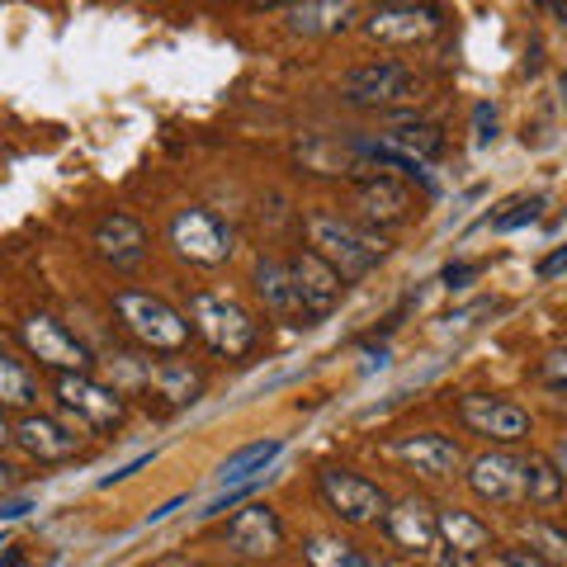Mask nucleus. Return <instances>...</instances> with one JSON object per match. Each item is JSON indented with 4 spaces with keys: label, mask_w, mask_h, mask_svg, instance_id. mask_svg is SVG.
Listing matches in <instances>:
<instances>
[{
    "label": "nucleus",
    "mask_w": 567,
    "mask_h": 567,
    "mask_svg": "<svg viewBox=\"0 0 567 567\" xmlns=\"http://www.w3.org/2000/svg\"><path fill=\"white\" fill-rule=\"evenodd\" d=\"M393 454L406 468H416L421 477H454L458 464H464V454H458L450 435H406L393 445Z\"/></svg>",
    "instance_id": "6ab92c4d"
},
{
    "label": "nucleus",
    "mask_w": 567,
    "mask_h": 567,
    "mask_svg": "<svg viewBox=\"0 0 567 567\" xmlns=\"http://www.w3.org/2000/svg\"><path fill=\"white\" fill-rule=\"evenodd\" d=\"M440 10L435 6H388V10H374L364 20V33L374 43H388V48H412V43H425L440 33Z\"/></svg>",
    "instance_id": "2eb2a0df"
},
{
    "label": "nucleus",
    "mask_w": 567,
    "mask_h": 567,
    "mask_svg": "<svg viewBox=\"0 0 567 567\" xmlns=\"http://www.w3.org/2000/svg\"><path fill=\"white\" fill-rule=\"evenodd\" d=\"M147 464H152V454H137L133 464H123V468H118L114 477H100V487H114V483H123V477H133L137 468H147Z\"/></svg>",
    "instance_id": "e433bc0d"
},
{
    "label": "nucleus",
    "mask_w": 567,
    "mask_h": 567,
    "mask_svg": "<svg viewBox=\"0 0 567 567\" xmlns=\"http://www.w3.org/2000/svg\"><path fill=\"white\" fill-rule=\"evenodd\" d=\"M383 147H393V152H402V156H412V162H440L445 156V128L440 123H398L393 133L383 137Z\"/></svg>",
    "instance_id": "5701e85b"
},
{
    "label": "nucleus",
    "mask_w": 567,
    "mask_h": 567,
    "mask_svg": "<svg viewBox=\"0 0 567 567\" xmlns=\"http://www.w3.org/2000/svg\"><path fill=\"white\" fill-rule=\"evenodd\" d=\"M458 421H464V431L492 440V445H516V440L529 435V412L525 406L506 402V398H487V393L458 398Z\"/></svg>",
    "instance_id": "9b49d317"
},
{
    "label": "nucleus",
    "mask_w": 567,
    "mask_h": 567,
    "mask_svg": "<svg viewBox=\"0 0 567 567\" xmlns=\"http://www.w3.org/2000/svg\"><path fill=\"white\" fill-rule=\"evenodd\" d=\"M33 511V496H14V502H0V525H10V520H20Z\"/></svg>",
    "instance_id": "c9c22d12"
},
{
    "label": "nucleus",
    "mask_w": 567,
    "mask_h": 567,
    "mask_svg": "<svg viewBox=\"0 0 567 567\" xmlns=\"http://www.w3.org/2000/svg\"><path fill=\"white\" fill-rule=\"evenodd\" d=\"M544 208H548L544 194H525V199H516L506 213H496V218H492V233H520V227H529V223L544 218Z\"/></svg>",
    "instance_id": "c85d7f7f"
},
{
    "label": "nucleus",
    "mask_w": 567,
    "mask_h": 567,
    "mask_svg": "<svg viewBox=\"0 0 567 567\" xmlns=\"http://www.w3.org/2000/svg\"><path fill=\"white\" fill-rule=\"evenodd\" d=\"M341 100L354 110H398L421 100V76L402 62H364L341 76Z\"/></svg>",
    "instance_id": "20e7f679"
},
{
    "label": "nucleus",
    "mask_w": 567,
    "mask_h": 567,
    "mask_svg": "<svg viewBox=\"0 0 567 567\" xmlns=\"http://www.w3.org/2000/svg\"><path fill=\"white\" fill-rule=\"evenodd\" d=\"M473 118H477V137L473 142H477V147H487V142L496 137V110H492V104H477Z\"/></svg>",
    "instance_id": "473e14b6"
},
{
    "label": "nucleus",
    "mask_w": 567,
    "mask_h": 567,
    "mask_svg": "<svg viewBox=\"0 0 567 567\" xmlns=\"http://www.w3.org/2000/svg\"><path fill=\"white\" fill-rule=\"evenodd\" d=\"M152 567H208V563H199V558H185V554H171V558H156Z\"/></svg>",
    "instance_id": "ea45409f"
},
{
    "label": "nucleus",
    "mask_w": 567,
    "mask_h": 567,
    "mask_svg": "<svg viewBox=\"0 0 567 567\" xmlns=\"http://www.w3.org/2000/svg\"><path fill=\"white\" fill-rule=\"evenodd\" d=\"M10 431H14V425L6 421V412H0V445H6V440H10Z\"/></svg>",
    "instance_id": "de8ad7c7"
},
{
    "label": "nucleus",
    "mask_w": 567,
    "mask_h": 567,
    "mask_svg": "<svg viewBox=\"0 0 567 567\" xmlns=\"http://www.w3.org/2000/svg\"><path fill=\"white\" fill-rule=\"evenodd\" d=\"M171 246L189 265H223L233 256V227L213 208H181L171 218Z\"/></svg>",
    "instance_id": "6e6552de"
},
{
    "label": "nucleus",
    "mask_w": 567,
    "mask_h": 567,
    "mask_svg": "<svg viewBox=\"0 0 567 567\" xmlns=\"http://www.w3.org/2000/svg\"><path fill=\"white\" fill-rule=\"evenodd\" d=\"M539 374H544V383L554 388V393H567V350H554V354H548Z\"/></svg>",
    "instance_id": "2f4dec72"
},
{
    "label": "nucleus",
    "mask_w": 567,
    "mask_h": 567,
    "mask_svg": "<svg viewBox=\"0 0 567 567\" xmlns=\"http://www.w3.org/2000/svg\"><path fill=\"white\" fill-rule=\"evenodd\" d=\"M364 567H393V563H379V558H364Z\"/></svg>",
    "instance_id": "8fccbe9b"
},
{
    "label": "nucleus",
    "mask_w": 567,
    "mask_h": 567,
    "mask_svg": "<svg viewBox=\"0 0 567 567\" xmlns=\"http://www.w3.org/2000/svg\"><path fill=\"white\" fill-rule=\"evenodd\" d=\"M0 567H33V563L24 558V548H6V554H0Z\"/></svg>",
    "instance_id": "79ce46f5"
},
{
    "label": "nucleus",
    "mask_w": 567,
    "mask_h": 567,
    "mask_svg": "<svg viewBox=\"0 0 567 567\" xmlns=\"http://www.w3.org/2000/svg\"><path fill=\"white\" fill-rule=\"evenodd\" d=\"M421 567H464V558H454V554H435V558H425Z\"/></svg>",
    "instance_id": "37998d69"
},
{
    "label": "nucleus",
    "mask_w": 567,
    "mask_h": 567,
    "mask_svg": "<svg viewBox=\"0 0 567 567\" xmlns=\"http://www.w3.org/2000/svg\"><path fill=\"white\" fill-rule=\"evenodd\" d=\"M544 6H548V10H554V14H558V20L567 24V0H544Z\"/></svg>",
    "instance_id": "a18cd8bd"
},
{
    "label": "nucleus",
    "mask_w": 567,
    "mask_h": 567,
    "mask_svg": "<svg viewBox=\"0 0 567 567\" xmlns=\"http://www.w3.org/2000/svg\"><path fill=\"white\" fill-rule=\"evenodd\" d=\"M289 275H293V289H298V303H303L308 322L336 312V303H341V293H346V279L336 275L322 256H312V251L293 256L289 260Z\"/></svg>",
    "instance_id": "dca6fc26"
},
{
    "label": "nucleus",
    "mask_w": 567,
    "mask_h": 567,
    "mask_svg": "<svg viewBox=\"0 0 567 567\" xmlns=\"http://www.w3.org/2000/svg\"><path fill=\"white\" fill-rule=\"evenodd\" d=\"M303 233H308V251L322 256L346 284H360L388 256V241L379 233H364V227L336 218V213H312L303 223Z\"/></svg>",
    "instance_id": "f257e3e1"
},
{
    "label": "nucleus",
    "mask_w": 567,
    "mask_h": 567,
    "mask_svg": "<svg viewBox=\"0 0 567 567\" xmlns=\"http://www.w3.org/2000/svg\"><path fill=\"white\" fill-rule=\"evenodd\" d=\"M20 346L29 350V360H39L43 369H52V374H91V364H95L91 346H85L66 322H58L52 312H29L24 317Z\"/></svg>",
    "instance_id": "39448f33"
},
{
    "label": "nucleus",
    "mask_w": 567,
    "mask_h": 567,
    "mask_svg": "<svg viewBox=\"0 0 567 567\" xmlns=\"http://www.w3.org/2000/svg\"><path fill=\"white\" fill-rule=\"evenodd\" d=\"M468 487L477 502L487 506H520L525 502V477H520V458L506 450H487L468 464Z\"/></svg>",
    "instance_id": "4468645a"
},
{
    "label": "nucleus",
    "mask_w": 567,
    "mask_h": 567,
    "mask_svg": "<svg viewBox=\"0 0 567 567\" xmlns=\"http://www.w3.org/2000/svg\"><path fill=\"white\" fill-rule=\"evenodd\" d=\"M251 6H260V10H275V6H293V0H251Z\"/></svg>",
    "instance_id": "49530a36"
},
{
    "label": "nucleus",
    "mask_w": 567,
    "mask_h": 567,
    "mask_svg": "<svg viewBox=\"0 0 567 567\" xmlns=\"http://www.w3.org/2000/svg\"><path fill=\"white\" fill-rule=\"evenodd\" d=\"M14 487H20V468L0 458V496H6V492H14Z\"/></svg>",
    "instance_id": "4c0bfd02"
},
{
    "label": "nucleus",
    "mask_w": 567,
    "mask_h": 567,
    "mask_svg": "<svg viewBox=\"0 0 567 567\" xmlns=\"http://www.w3.org/2000/svg\"><path fill=\"white\" fill-rule=\"evenodd\" d=\"M435 529H440V544H445V554H454V558H483L487 548H492V529L473 516V511H458V506H450V511H435Z\"/></svg>",
    "instance_id": "aec40b11"
},
{
    "label": "nucleus",
    "mask_w": 567,
    "mask_h": 567,
    "mask_svg": "<svg viewBox=\"0 0 567 567\" xmlns=\"http://www.w3.org/2000/svg\"><path fill=\"white\" fill-rule=\"evenodd\" d=\"M58 402L76 416L81 431H118L128 421V398L114 383H100L91 374H58Z\"/></svg>",
    "instance_id": "423d86ee"
},
{
    "label": "nucleus",
    "mask_w": 567,
    "mask_h": 567,
    "mask_svg": "<svg viewBox=\"0 0 567 567\" xmlns=\"http://www.w3.org/2000/svg\"><path fill=\"white\" fill-rule=\"evenodd\" d=\"M91 246L114 275H133L147 265V233H142V223L128 218V213H104L91 233Z\"/></svg>",
    "instance_id": "ddd939ff"
},
{
    "label": "nucleus",
    "mask_w": 567,
    "mask_h": 567,
    "mask_svg": "<svg viewBox=\"0 0 567 567\" xmlns=\"http://www.w3.org/2000/svg\"><path fill=\"white\" fill-rule=\"evenodd\" d=\"M487 308H492V303H487V298H483V303H473V308H458V312H450V317H445V322H458V327H468V322H473V317H477V312H487Z\"/></svg>",
    "instance_id": "58836bf2"
},
{
    "label": "nucleus",
    "mask_w": 567,
    "mask_h": 567,
    "mask_svg": "<svg viewBox=\"0 0 567 567\" xmlns=\"http://www.w3.org/2000/svg\"><path fill=\"white\" fill-rule=\"evenodd\" d=\"M181 506H185V496H171V502H166V506H156V511H152V516H147V525H156V520H166V516H171V511H181Z\"/></svg>",
    "instance_id": "a19ab883"
},
{
    "label": "nucleus",
    "mask_w": 567,
    "mask_h": 567,
    "mask_svg": "<svg viewBox=\"0 0 567 567\" xmlns=\"http://www.w3.org/2000/svg\"><path fill=\"white\" fill-rule=\"evenodd\" d=\"M114 317L147 354H181V350H189V336H194L189 317L181 308H171L166 298H156V293L118 289L114 293Z\"/></svg>",
    "instance_id": "f03ea898"
},
{
    "label": "nucleus",
    "mask_w": 567,
    "mask_h": 567,
    "mask_svg": "<svg viewBox=\"0 0 567 567\" xmlns=\"http://www.w3.org/2000/svg\"><path fill=\"white\" fill-rule=\"evenodd\" d=\"M147 393L166 398L171 406H189V402L204 398V374H199V369H189L185 360H152Z\"/></svg>",
    "instance_id": "4be33fe9"
},
{
    "label": "nucleus",
    "mask_w": 567,
    "mask_h": 567,
    "mask_svg": "<svg viewBox=\"0 0 567 567\" xmlns=\"http://www.w3.org/2000/svg\"><path fill=\"white\" fill-rule=\"evenodd\" d=\"M477 275H483V265H477V260H454V265H445V270H440V284L458 293V289H468Z\"/></svg>",
    "instance_id": "7c9ffc66"
},
{
    "label": "nucleus",
    "mask_w": 567,
    "mask_h": 567,
    "mask_svg": "<svg viewBox=\"0 0 567 567\" xmlns=\"http://www.w3.org/2000/svg\"><path fill=\"white\" fill-rule=\"evenodd\" d=\"M317 496L341 525H374L388 511V492L369 477L350 473V468H322L317 473Z\"/></svg>",
    "instance_id": "0eeeda50"
},
{
    "label": "nucleus",
    "mask_w": 567,
    "mask_h": 567,
    "mask_svg": "<svg viewBox=\"0 0 567 567\" xmlns=\"http://www.w3.org/2000/svg\"><path fill=\"white\" fill-rule=\"evenodd\" d=\"M520 477H525V502L539 506V511H554L563 502V492H567V483L558 477V468H554V458L548 454L520 458Z\"/></svg>",
    "instance_id": "a878e982"
},
{
    "label": "nucleus",
    "mask_w": 567,
    "mask_h": 567,
    "mask_svg": "<svg viewBox=\"0 0 567 567\" xmlns=\"http://www.w3.org/2000/svg\"><path fill=\"white\" fill-rule=\"evenodd\" d=\"M223 548L237 558H270L284 548V520L275 506L265 502H241L223 525Z\"/></svg>",
    "instance_id": "9d476101"
},
{
    "label": "nucleus",
    "mask_w": 567,
    "mask_h": 567,
    "mask_svg": "<svg viewBox=\"0 0 567 567\" xmlns=\"http://www.w3.org/2000/svg\"><path fill=\"white\" fill-rule=\"evenodd\" d=\"M379 525H383L388 544L402 548L406 558H416V563L435 558V548H440L435 511L425 506V502H416V496H402V502H388V511H383V520H379Z\"/></svg>",
    "instance_id": "f8f14e48"
},
{
    "label": "nucleus",
    "mask_w": 567,
    "mask_h": 567,
    "mask_svg": "<svg viewBox=\"0 0 567 567\" xmlns=\"http://www.w3.org/2000/svg\"><path fill=\"white\" fill-rule=\"evenodd\" d=\"M256 293H260V303L270 308L275 317H284V322H293V327L298 322L308 327V312H303V303H298L289 260H260L256 265Z\"/></svg>",
    "instance_id": "412c9836"
},
{
    "label": "nucleus",
    "mask_w": 567,
    "mask_h": 567,
    "mask_svg": "<svg viewBox=\"0 0 567 567\" xmlns=\"http://www.w3.org/2000/svg\"><path fill=\"white\" fill-rule=\"evenodd\" d=\"M502 567H548L535 548H506L502 554Z\"/></svg>",
    "instance_id": "72a5a7b5"
},
{
    "label": "nucleus",
    "mask_w": 567,
    "mask_h": 567,
    "mask_svg": "<svg viewBox=\"0 0 567 567\" xmlns=\"http://www.w3.org/2000/svg\"><path fill=\"white\" fill-rule=\"evenodd\" d=\"M265 477H270V473H260V477H241V483H233V487H223L218 496H213V502L199 511V520H218V516H227V511H233V506H241V502H251V496H256V487L265 483Z\"/></svg>",
    "instance_id": "c756f323"
},
{
    "label": "nucleus",
    "mask_w": 567,
    "mask_h": 567,
    "mask_svg": "<svg viewBox=\"0 0 567 567\" xmlns=\"http://www.w3.org/2000/svg\"><path fill=\"white\" fill-rule=\"evenodd\" d=\"M354 208H360L364 223L398 227L412 218V189L398 185L393 175H364L360 189H354Z\"/></svg>",
    "instance_id": "a211bd4d"
},
{
    "label": "nucleus",
    "mask_w": 567,
    "mask_h": 567,
    "mask_svg": "<svg viewBox=\"0 0 567 567\" xmlns=\"http://www.w3.org/2000/svg\"><path fill=\"white\" fill-rule=\"evenodd\" d=\"M535 275H539V279H558V275H567V246H558L554 256H544Z\"/></svg>",
    "instance_id": "f704fd0d"
},
{
    "label": "nucleus",
    "mask_w": 567,
    "mask_h": 567,
    "mask_svg": "<svg viewBox=\"0 0 567 567\" xmlns=\"http://www.w3.org/2000/svg\"><path fill=\"white\" fill-rule=\"evenodd\" d=\"M10 440L24 450V458L33 464H66L85 450V431L76 421H62V416H48V412H24L14 421Z\"/></svg>",
    "instance_id": "1a4fd4ad"
},
{
    "label": "nucleus",
    "mask_w": 567,
    "mask_h": 567,
    "mask_svg": "<svg viewBox=\"0 0 567 567\" xmlns=\"http://www.w3.org/2000/svg\"><path fill=\"white\" fill-rule=\"evenodd\" d=\"M284 454V440L270 435V440H251V445H241L237 454H227L223 458V468H218V483L223 487H233L241 483V477H260V473H270V464Z\"/></svg>",
    "instance_id": "b1692460"
},
{
    "label": "nucleus",
    "mask_w": 567,
    "mask_h": 567,
    "mask_svg": "<svg viewBox=\"0 0 567 567\" xmlns=\"http://www.w3.org/2000/svg\"><path fill=\"white\" fill-rule=\"evenodd\" d=\"M360 20V0H293L284 6V24L298 39H331V33H346Z\"/></svg>",
    "instance_id": "f3484780"
},
{
    "label": "nucleus",
    "mask_w": 567,
    "mask_h": 567,
    "mask_svg": "<svg viewBox=\"0 0 567 567\" xmlns=\"http://www.w3.org/2000/svg\"><path fill=\"white\" fill-rule=\"evenodd\" d=\"M554 468H558V477H563V483H567V440H563V445L554 450Z\"/></svg>",
    "instance_id": "c03bdc74"
},
{
    "label": "nucleus",
    "mask_w": 567,
    "mask_h": 567,
    "mask_svg": "<svg viewBox=\"0 0 567 567\" xmlns=\"http://www.w3.org/2000/svg\"><path fill=\"white\" fill-rule=\"evenodd\" d=\"M525 539H529V548L548 563V567H567V535L558 525H548V520H535L525 529Z\"/></svg>",
    "instance_id": "cd10ccee"
},
{
    "label": "nucleus",
    "mask_w": 567,
    "mask_h": 567,
    "mask_svg": "<svg viewBox=\"0 0 567 567\" xmlns=\"http://www.w3.org/2000/svg\"><path fill=\"white\" fill-rule=\"evenodd\" d=\"M303 558H308V567H364L360 548L346 544V539H336V535H312L303 544Z\"/></svg>",
    "instance_id": "bb28decb"
},
{
    "label": "nucleus",
    "mask_w": 567,
    "mask_h": 567,
    "mask_svg": "<svg viewBox=\"0 0 567 567\" xmlns=\"http://www.w3.org/2000/svg\"><path fill=\"white\" fill-rule=\"evenodd\" d=\"M379 10H388V6H412V0H374Z\"/></svg>",
    "instance_id": "09e8293b"
},
{
    "label": "nucleus",
    "mask_w": 567,
    "mask_h": 567,
    "mask_svg": "<svg viewBox=\"0 0 567 567\" xmlns=\"http://www.w3.org/2000/svg\"><path fill=\"white\" fill-rule=\"evenodd\" d=\"M189 327L194 336H204V346L223 360H241L256 346V322L237 298L227 293H194L189 298Z\"/></svg>",
    "instance_id": "7ed1b4c3"
},
{
    "label": "nucleus",
    "mask_w": 567,
    "mask_h": 567,
    "mask_svg": "<svg viewBox=\"0 0 567 567\" xmlns=\"http://www.w3.org/2000/svg\"><path fill=\"white\" fill-rule=\"evenodd\" d=\"M39 402V379L24 360H14L10 350H0V412H33Z\"/></svg>",
    "instance_id": "393cba45"
}]
</instances>
